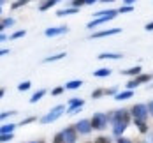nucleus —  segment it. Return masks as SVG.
<instances>
[{
	"label": "nucleus",
	"instance_id": "nucleus-1",
	"mask_svg": "<svg viewBox=\"0 0 153 143\" xmlns=\"http://www.w3.org/2000/svg\"><path fill=\"white\" fill-rule=\"evenodd\" d=\"M130 113L134 115V118H139V120H146L148 115H150L148 106H144V104H136V106H132Z\"/></svg>",
	"mask_w": 153,
	"mask_h": 143
},
{
	"label": "nucleus",
	"instance_id": "nucleus-2",
	"mask_svg": "<svg viewBox=\"0 0 153 143\" xmlns=\"http://www.w3.org/2000/svg\"><path fill=\"white\" fill-rule=\"evenodd\" d=\"M63 106H56V108H53V110L48 113L46 117H42L41 118V124H49V122H53V120H56V118H60L62 113H63Z\"/></svg>",
	"mask_w": 153,
	"mask_h": 143
},
{
	"label": "nucleus",
	"instance_id": "nucleus-3",
	"mask_svg": "<svg viewBox=\"0 0 153 143\" xmlns=\"http://www.w3.org/2000/svg\"><path fill=\"white\" fill-rule=\"evenodd\" d=\"M111 117H107L111 122H125V124H128L130 122V115L127 113L125 110H118L114 111V113H109Z\"/></svg>",
	"mask_w": 153,
	"mask_h": 143
},
{
	"label": "nucleus",
	"instance_id": "nucleus-4",
	"mask_svg": "<svg viewBox=\"0 0 153 143\" xmlns=\"http://www.w3.org/2000/svg\"><path fill=\"white\" fill-rule=\"evenodd\" d=\"M107 115H104V113H95L92 118V127L93 129H104V127L107 126Z\"/></svg>",
	"mask_w": 153,
	"mask_h": 143
},
{
	"label": "nucleus",
	"instance_id": "nucleus-5",
	"mask_svg": "<svg viewBox=\"0 0 153 143\" xmlns=\"http://www.w3.org/2000/svg\"><path fill=\"white\" fill-rule=\"evenodd\" d=\"M116 14H118V11H111V13L106 14V16H99V18H95L93 21L88 23V28H95L97 25H102V23H106V21H109V19H114Z\"/></svg>",
	"mask_w": 153,
	"mask_h": 143
},
{
	"label": "nucleus",
	"instance_id": "nucleus-6",
	"mask_svg": "<svg viewBox=\"0 0 153 143\" xmlns=\"http://www.w3.org/2000/svg\"><path fill=\"white\" fill-rule=\"evenodd\" d=\"M62 134H63V143H76V127H65Z\"/></svg>",
	"mask_w": 153,
	"mask_h": 143
},
{
	"label": "nucleus",
	"instance_id": "nucleus-7",
	"mask_svg": "<svg viewBox=\"0 0 153 143\" xmlns=\"http://www.w3.org/2000/svg\"><path fill=\"white\" fill-rule=\"evenodd\" d=\"M92 120H86V118H83V120H79L76 124V131L77 133H81V134H88L90 131H92Z\"/></svg>",
	"mask_w": 153,
	"mask_h": 143
},
{
	"label": "nucleus",
	"instance_id": "nucleus-8",
	"mask_svg": "<svg viewBox=\"0 0 153 143\" xmlns=\"http://www.w3.org/2000/svg\"><path fill=\"white\" fill-rule=\"evenodd\" d=\"M83 106H85V101L83 99H71L69 101V113L72 115V113H77L79 110H83Z\"/></svg>",
	"mask_w": 153,
	"mask_h": 143
},
{
	"label": "nucleus",
	"instance_id": "nucleus-9",
	"mask_svg": "<svg viewBox=\"0 0 153 143\" xmlns=\"http://www.w3.org/2000/svg\"><path fill=\"white\" fill-rule=\"evenodd\" d=\"M120 32H122V28H107V30H102V32H95L90 37L92 39H100V37H107V35H116Z\"/></svg>",
	"mask_w": 153,
	"mask_h": 143
},
{
	"label": "nucleus",
	"instance_id": "nucleus-10",
	"mask_svg": "<svg viewBox=\"0 0 153 143\" xmlns=\"http://www.w3.org/2000/svg\"><path fill=\"white\" fill-rule=\"evenodd\" d=\"M67 32V27H58V28H48L44 34L46 37H56V35H63Z\"/></svg>",
	"mask_w": 153,
	"mask_h": 143
},
{
	"label": "nucleus",
	"instance_id": "nucleus-11",
	"mask_svg": "<svg viewBox=\"0 0 153 143\" xmlns=\"http://www.w3.org/2000/svg\"><path fill=\"white\" fill-rule=\"evenodd\" d=\"M123 58L122 53H100L99 55V60H120Z\"/></svg>",
	"mask_w": 153,
	"mask_h": 143
},
{
	"label": "nucleus",
	"instance_id": "nucleus-12",
	"mask_svg": "<svg viewBox=\"0 0 153 143\" xmlns=\"http://www.w3.org/2000/svg\"><path fill=\"white\" fill-rule=\"evenodd\" d=\"M128 124H125V122H113V133L116 134V136H122L123 131L127 129Z\"/></svg>",
	"mask_w": 153,
	"mask_h": 143
},
{
	"label": "nucleus",
	"instance_id": "nucleus-13",
	"mask_svg": "<svg viewBox=\"0 0 153 143\" xmlns=\"http://www.w3.org/2000/svg\"><path fill=\"white\" fill-rule=\"evenodd\" d=\"M134 124H136V127L139 129V133H143V134H146V133H148L146 120H139V118H136V120H134Z\"/></svg>",
	"mask_w": 153,
	"mask_h": 143
},
{
	"label": "nucleus",
	"instance_id": "nucleus-14",
	"mask_svg": "<svg viewBox=\"0 0 153 143\" xmlns=\"http://www.w3.org/2000/svg\"><path fill=\"white\" fill-rule=\"evenodd\" d=\"M132 95H134V92H132V90H125V92L116 94L114 97H116V101H125V99H130Z\"/></svg>",
	"mask_w": 153,
	"mask_h": 143
},
{
	"label": "nucleus",
	"instance_id": "nucleus-15",
	"mask_svg": "<svg viewBox=\"0 0 153 143\" xmlns=\"http://www.w3.org/2000/svg\"><path fill=\"white\" fill-rule=\"evenodd\" d=\"M14 129H16L14 124H5V126L0 127V134H11V133H13Z\"/></svg>",
	"mask_w": 153,
	"mask_h": 143
},
{
	"label": "nucleus",
	"instance_id": "nucleus-16",
	"mask_svg": "<svg viewBox=\"0 0 153 143\" xmlns=\"http://www.w3.org/2000/svg\"><path fill=\"white\" fill-rule=\"evenodd\" d=\"M111 74V71L109 69H97L95 73H93V76L95 78H106V76H109Z\"/></svg>",
	"mask_w": 153,
	"mask_h": 143
},
{
	"label": "nucleus",
	"instance_id": "nucleus-17",
	"mask_svg": "<svg viewBox=\"0 0 153 143\" xmlns=\"http://www.w3.org/2000/svg\"><path fill=\"white\" fill-rule=\"evenodd\" d=\"M83 83H81V79H74V81H69L67 85H65V88H69V90H76V88H79Z\"/></svg>",
	"mask_w": 153,
	"mask_h": 143
},
{
	"label": "nucleus",
	"instance_id": "nucleus-18",
	"mask_svg": "<svg viewBox=\"0 0 153 143\" xmlns=\"http://www.w3.org/2000/svg\"><path fill=\"white\" fill-rule=\"evenodd\" d=\"M74 13H77V7H69V9H62V11H58L56 14H58V16H67V14H74Z\"/></svg>",
	"mask_w": 153,
	"mask_h": 143
},
{
	"label": "nucleus",
	"instance_id": "nucleus-19",
	"mask_svg": "<svg viewBox=\"0 0 153 143\" xmlns=\"http://www.w3.org/2000/svg\"><path fill=\"white\" fill-rule=\"evenodd\" d=\"M141 73V65H136V67H132V69H127V71H123V74H128V76H136Z\"/></svg>",
	"mask_w": 153,
	"mask_h": 143
},
{
	"label": "nucleus",
	"instance_id": "nucleus-20",
	"mask_svg": "<svg viewBox=\"0 0 153 143\" xmlns=\"http://www.w3.org/2000/svg\"><path fill=\"white\" fill-rule=\"evenodd\" d=\"M44 94H46V90H44V88H41V90H37L35 94L32 95L30 103H37V101H39V99H41V97H42V95H44Z\"/></svg>",
	"mask_w": 153,
	"mask_h": 143
},
{
	"label": "nucleus",
	"instance_id": "nucleus-21",
	"mask_svg": "<svg viewBox=\"0 0 153 143\" xmlns=\"http://www.w3.org/2000/svg\"><path fill=\"white\" fill-rule=\"evenodd\" d=\"M58 2H60V0H48L46 4H42V5H41V11H48L49 7H53V5H55V4H58Z\"/></svg>",
	"mask_w": 153,
	"mask_h": 143
},
{
	"label": "nucleus",
	"instance_id": "nucleus-22",
	"mask_svg": "<svg viewBox=\"0 0 153 143\" xmlns=\"http://www.w3.org/2000/svg\"><path fill=\"white\" fill-rule=\"evenodd\" d=\"M153 76L152 74H137V83H146V81H150V79H152Z\"/></svg>",
	"mask_w": 153,
	"mask_h": 143
},
{
	"label": "nucleus",
	"instance_id": "nucleus-23",
	"mask_svg": "<svg viewBox=\"0 0 153 143\" xmlns=\"http://www.w3.org/2000/svg\"><path fill=\"white\" fill-rule=\"evenodd\" d=\"M65 57V53H58V55H53V57H48V58H44V62H55V60H60V58H63Z\"/></svg>",
	"mask_w": 153,
	"mask_h": 143
},
{
	"label": "nucleus",
	"instance_id": "nucleus-24",
	"mask_svg": "<svg viewBox=\"0 0 153 143\" xmlns=\"http://www.w3.org/2000/svg\"><path fill=\"white\" fill-rule=\"evenodd\" d=\"M28 88H30V81H23V83H19V87H18L19 92H25V90H28Z\"/></svg>",
	"mask_w": 153,
	"mask_h": 143
},
{
	"label": "nucleus",
	"instance_id": "nucleus-25",
	"mask_svg": "<svg viewBox=\"0 0 153 143\" xmlns=\"http://www.w3.org/2000/svg\"><path fill=\"white\" fill-rule=\"evenodd\" d=\"M25 34H27L25 30H18V32H14V34L11 35V39H19V37H23Z\"/></svg>",
	"mask_w": 153,
	"mask_h": 143
},
{
	"label": "nucleus",
	"instance_id": "nucleus-26",
	"mask_svg": "<svg viewBox=\"0 0 153 143\" xmlns=\"http://www.w3.org/2000/svg\"><path fill=\"white\" fill-rule=\"evenodd\" d=\"M11 115H14V111H4V113H0V120H5V118H9Z\"/></svg>",
	"mask_w": 153,
	"mask_h": 143
},
{
	"label": "nucleus",
	"instance_id": "nucleus-27",
	"mask_svg": "<svg viewBox=\"0 0 153 143\" xmlns=\"http://www.w3.org/2000/svg\"><path fill=\"white\" fill-rule=\"evenodd\" d=\"M93 143H111V140H109V138H106V136H99V138H97Z\"/></svg>",
	"mask_w": 153,
	"mask_h": 143
},
{
	"label": "nucleus",
	"instance_id": "nucleus-28",
	"mask_svg": "<svg viewBox=\"0 0 153 143\" xmlns=\"http://www.w3.org/2000/svg\"><path fill=\"white\" fill-rule=\"evenodd\" d=\"M53 143H63V134H62V133H58V134L53 138Z\"/></svg>",
	"mask_w": 153,
	"mask_h": 143
},
{
	"label": "nucleus",
	"instance_id": "nucleus-29",
	"mask_svg": "<svg viewBox=\"0 0 153 143\" xmlns=\"http://www.w3.org/2000/svg\"><path fill=\"white\" fill-rule=\"evenodd\" d=\"M9 140H13V133L11 134H0V142H9Z\"/></svg>",
	"mask_w": 153,
	"mask_h": 143
},
{
	"label": "nucleus",
	"instance_id": "nucleus-30",
	"mask_svg": "<svg viewBox=\"0 0 153 143\" xmlns=\"http://www.w3.org/2000/svg\"><path fill=\"white\" fill-rule=\"evenodd\" d=\"M130 11H132V5H123L118 9V13H130Z\"/></svg>",
	"mask_w": 153,
	"mask_h": 143
},
{
	"label": "nucleus",
	"instance_id": "nucleus-31",
	"mask_svg": "<svg viewBox=\"0 0 153 143\" xmlns=\"http://www.w3.org/2000/svg\"><path fill=\"white\" fill-rule=\"evenodd\" d=\"M25 4H28V0H19V2L13 4V9H18V7H21V5H25Z\"/></svg>",
	"mask_w": 153,
	"mask_h": 143
},
{
	"label": "nucleus",
	"instance_id": "nucleus-32",
	"mask_svg": "<svg viewBox=\"0 0 153 143\" xmlns=\"http://www.w3.org/2000/svg\"><path fill=\"white\" fill-rule=\"evenodd\" d=\"M137 85H139V83H137V79H132V81H130V83H128L127 87H128V90H132V88H136Z\"/></svg>",
	"mask_w": 153,
	"mask_h": 143
},
{
	"label": "nucleus",
	"instance_id": "nucleus-33",
	"mask_svg": "<svg viewBox=\"0 0 153 143\" xmlns=\"http://www.w3.org/2000/svg\"><path fill=\"white\" fill-rule=\"evenodd\" d=\"M102 94H104V90H95V92H92V97L93 99H97V97H100Z\"/></svg>",
	"mask_w": 153,
	"mask_h": 143
},
{
	"label": "nucleus",
	"instance_id": "nucleus-34",
	"mask_svg": "<svg viewBox=\"0 0 153 143\" xmlns=\"http://www.w3.org/2000/svg\"><path fill=\"white\" fill-rule=\"evenodd\" d=\"M144 143H153V133H146V142Z\"/></svg>",
	"mask_w": 153,
	"mask_h": 143
},
{
	"label": "nucleus",
	"instance_id": "nucleus-35",
	"mask_svg": "<svg viewBox=\"0 0 153 143\" xmlns=\"http://www.w3.org/2000/svg\"><path fill=\"white\" fill-rule=\"evenodd\" d=\"M62 92H63V87H58V88H55V90H53L51 94H53V95H60Z\"/></svg>",
	"mask_w": 153,
	"mask_h": 143
},
{
	"label": "nucleus",
	"instance_id": "nucleus-36",
	"mask_svg": "<svg viewBox=\"0 0 153 143\" xmlns=\"http://www.w3.org/2000/svg\"><path fill=\"white\" fill-rule=\"evenodd\" d=\"M35 118L33 117H30V118H25V120H21V126H27V124H30V122H33Z\"/></svg>",
	"mask_w": 153,
	"mask_h": 143
},
{
	"label": "nucleus",
	"instance_id": "nucleus-37",
	"mask_svg": "<svg viewBox=\"0 0 153 143\" xmlns=\"http://www.w3.org/2000/svg\"><path fill=\"white\" fill-rule=\"evenodd\" d=\"M83 4H85V0H74V2H72V5H74V7H81Z\"/></svg>",
	"mask_w": 153,
	"mask_h": 143
},
{
	"label": "nucleus",
	"instance_id": "nucleus-38",
	"mask_svg": "<svg viewBox=\"0 0 153 143\" xmlns=\"http://www.w3.org/2000/svg\"><path fill=\"white\" fill-rule=\"evenodd\" d=\"M13 23H14V19H11V18H9V19H5L2 25H4V27H9V25H13Z\"/></svg>",
	"mask_w": 153,
	"mask_h": 143
},
{
	"label": "nucleus",
	"instance_id": "nucleus-39",
	"mask_svg": "<svg viewBox=\"0 0 153 143\" xmlns=\"http://www.w3.org/2000/svg\"><path fill=\"white\" fill-rule=\"evenodd\" d=\"M116 143H132V142H130L128 138H118V142Z\"/></svg>",
	"mask_w": 153,
	"mask_h": 143
},
{
	"label": "nucleus",
	"instance_id": "nucleus-40",
	"mask_svg": "<svg viewBox=\"0 0 153 143\" xmlns=\"http://www.w3.org/2000/svg\"><path fill=\"white\" fill-rule=\"evenodd\" d=\"M146 30H148V32H153V21H152V23H148V25H146Z\"/></svg>",
	"mask_w": 153,
	"mask_h": 143
},
{
	"label": "nucleus",
	"instance_id": "nucleus-41",
	"mask_svg": "<svg viewBox=\"0 0 153 143\" xmlns=\"http://www.w3.org/2000/svg\"><path fill=\"white\" fill-rule=\"evenodd\" d=\"M148 111H150V115H153V101L148 104Z\"/></svg>",
	"mask_w": 153,
	"mask_h": 143
},
{
	"label": "nucleus",
	"instance_id": "nucleus-42",
	"mask_svg": "<svg viewBox=\"0 0 153 143\" xmlns=\"http://www.w3.org/2000/svg\"><path fill=\"white\" fill-rule=\"evenodd\" d=\"M123 2H125V4H123V5H132V4H134V2H136V0H123Z\"/></svg>",
	"mask_w": 153,
	"mask_h": 143
},
{
	"label": "nucleus",
	"instance_id": "nucleus-43",
	"mask_svg": "<svg viewBox=\"0 0 153 143\" xmlns=\"http://www.w3.org/2000/svg\"><path fill=\"white\" fill-rule=\"evenodd\" d=\"M9 53V49H0V57H4V55H7Z\"/></svg>",
	"mask_w": 153,
	"mask_h": 143
},
{
	"label": "nucleus",
	"instance_id": "nucleus-44",
	"mask_svg": "<svg viewBox=\"0 0 153 143\" xmlns=\"http://www.w3.org/2000/svg\"><path fill=\"white\" fill-rule=\"evenodd\" d=\"M95 2H97V0H85V4H86V5H92V4H95Z\"/></svg>",
	"mask_w": 153,
	"mask_h": 143
},
{
	"label": "nucleus",
	"instance_id": "nucleus-45",
	"mask_svg": "<svg viewBox=\"0 0 153 143\" xmlns=\"http://www.w3.org/2000/svg\"><path fill=\"white\" fill-rule=\"evenodd\" d=\"M4 39H5V35H4V34H0V43H2Z\"/></svg>",
	"mask_w": 153,
	"mask_h": 143
},
{
	"label": "nucleus",
	"instance_id": "nucleus-46",
	"mask_svg": "<svg viewBox=\"0 0 153 143\" xmlns=\"http://www.w3.org/2000/svg\"><path fill=\"white\" fill-rule=\"evenodd\" d=\"M100 2H104V4H107V2H114V0H100Z\"/></svg>",
	"mask_w": 153,
	"mask_h": 143
},
{
	"label": "nucleus",
	"instance_id": "nucleus-47",
	"mask_svg": "<svg viewBox=\"0 0 153 143\" xmlns=\"http://www.w3.org/2000/svg\"><path fill=\"white\" fill-rule=\"evenodd\" d=\"M2 95H4V90H2V88H0V97H2Z\"/></svg>",
	"mask_w": 153,
	"mask_h": 143
},
{
	"label": "nucleus",
	"instance_id": "nucleus-48",
	"mask_svg": "<svg viewBox=\"0 0 153 143\" xmlns=\"http://www.w3.org/2000/svg\"><path fill=\"white\" fill-rule=\"evenodd\" d=\"M2 30H4V25H0V32H2Z\"/></svg>",
	"mask_w": 153,
	"mask_h": 143
},
{
	"label": "nucleus",
	"instance_id": "nucleus-49",
	"mask_svg": "<svg viewBox=\"0 0 153 143\" xmlns=\"http://www.w3.org/2000/svg\"><path fill=\"white\" fill-rule=\"evenodd\" d=\"M2 2H4V0H0V5H2Z\"/></svg>",
	"mask_w": 153,
	"mask_h": 143
},
{
	"label": "nucleus",
	"instance_id": "nucleus-50",
	"mask_svg": "<svg viewBox=\"0 0 153 143\" xmlns=\"http://www.w3.org/2000/svg\"><path fill=\"white\" fill-rule=\"evenodd\" d=\"M0 14H2V7H0Z\"/></svg>",
	"mask_w": 153,
	"mask_h": 143
},
{
	"label": "nucleus",
	"instance_id": "nucleus-51",
	"mask_svg": "<svg viewBox=\"0 0 153 143\" xmlns=\"http://www.w3.org/2000/svg\"><path fill=\"white\" fill-rule=\"evenodd\" d=\"M33 143H39V142H33Z\"/></svg>",
	"mask_w": 153,
	"mask_h": 143
}]
</instances>
